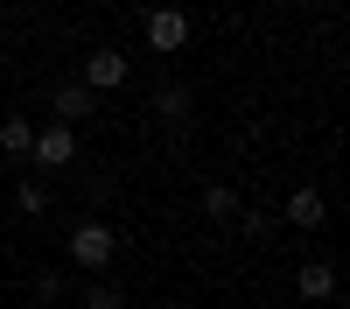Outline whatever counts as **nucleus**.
I'll return each instance as SVG.
<instances>
[{
	"mask_svg": "<svg viewBox=\"0 0 350 309\" xmlns=\"http://www.w3.org/2000/svg\"><path fill=\"white\" fill-rule=\"evenodd\" d=\"M36 309H56V302H36Z\"/></svg>",
	"mask_w": 350,
	"mask_h": 309,
	"instance_id": "14",
	"label": "nucleus"
},
{
	"mask_svg": "<svg viewBox=\"0 0 350 309\" xmlns=\"http://www.w3.org/2000/svg\"><path fill=\"white\" fill-rule=\"evenodd\" d=\"M287 218H295V225H308V232H315V225L329 218V204H323V190H295V197H287Z\"/></svg>",
	"mask_w": 350,
	"mask_h": 309,
	"instance_id": "8",
	"label": "nucleus"
},
{
	"mask_svg": "<svg viewBox=\"0 0 350 309\" xmlns=\"http://www.w3.org/2000/svg\"><path fill=\"white\" fill-rule=\"evenodd\" d=\"M295 288H301V302H329V295H336V267H323V260H308V267L295 274Z\"/></svg>",
	"mask_w": 350,
	"mask_h": 309,
	"instance_id": "6",
	"label": "nucleus"
},
{
	"mask_svg": "<svg viewBox=\"0 0 350 309\" xmlns=\"http://www.w3.org/2000/svg\"><path fill=\"white\" fill-rule=\"evenodd\" d=\"M133 77V64H126V49H92V56H84V92H120V84Z\"/></svg>",
	"mask_w": 350,
	"mask_h": 309,
	"instance_id": "4",
	"label": "nucleus"
},
{
	"mask_svg": "<svg viewBox=\"0 0 350 309\" xmlns=\"http://www.w3.org/2000/svg\"><path fill=\"white\" fill-rule=\"evenodd\" d=\"M140 36H148V49H161V56H175V49H189V14L183 8H154L148 21H140Z\"/></svg>",
	"mask_w": 350,
	"mask_h": 309,
	"instance_id": "3",
	"label": "nucleus"
},
{
	"mask_svg": "<svg viewBox=\"0 0 350 309\" xmlns=\"http://www.w3.org/2000/svg\"><path fill=\"white\" fill-rule=\"evenodd\" d=\"M49 106H56V120H64V127H77V120H92L98 92H84V84L70 77V84H56V92H49Z\"/></svg>",
	"mask_w": 350,
	"mask_h": 309,
	"instance_id": "5",
	"label": "nucleus"
},
{
	"mask_svg": "<svg viewBox=\"0 0 350 309\" xmlns=\"http://www.w3.org/2000/svg\"><path fill=\"white\" fill-rule=\"evenodd\" d=\"M239 225H245V239H273V225H280V218L252 204V211H239Z\"/></svg>",
	"mask_w": 350,
	"mask_h": 309,
	"instance_id": "13",
	"label": "nucleus"
},
{
	"mask_svg": "<svg viewBox=\"0 0 350 309\" xmlns=\"http://www.w3.org/2000/svg\"><path fill=\"white\" fill-rule=\"evenodd\" d=\"M112 253H120V232H112V225H98V218H84L77 232H70V260H77L84 274H105Z\"/></svg>",
	"mask_w": 350,
	"mask_h": 309,
	"instance_id": "1",
	"label": "nucleus"
},
{
	"mask_svg": "<svg viewBox=\"0 0 350 309\" xmlns=\"http://www.w3.org/2000/svg\"><path fill=\"white\" fill-rule=\"evenodd\" d=\"M84 309H126V295L112 288V281H92V288H84Z\"/></svg>",
	"mask_w": 350,
	"mask_h": 309,
	"instance_id": "12",
	"label": "nucleus"
},
{
	"mask_svg": "<svg viewBox=\"0 0 350 309\" xmlns=\"http://www.w3.org/2000/svg\"><path fill=\"white\" fill-rule=\"evenodd\" d=\"M14 211H21V218L49 211V190H42V183H14Z\"/></svg>",
	"mask_w": 350,
	"mask_h": 309,
	"instance_id": "11",
	"label": "nucleus"
},
{
	"mask_svg": "<svg viewBox=\"0 0 350 309\" xmlns=\"http://www.w3.org/2000/svg\"><path fill=\"white\" fill-rule=\"evenodd\" d=\"M28 140H36V127H28L21 112H8V120H0V155H14V162H21V155H28Z\"/></svg>",
	"mask_w": 350,
	"mask_h": 309,
	"instance_id": "9",
	"label": "nucleus"
},
{
	"mask_svg": "<svg viewBox=\"0 0 350 309\" xmlns=\"http://www.w3.org/2000/svg\"><path fill=\"white\" fill-rule=\"evenodd\" d=\"M203 211H211V218H239L245 204H239V190H231V183H211V190H203Z\"/></svg>",
	"mask_w": 350,
	"mask_h": 309,
	"instance_id": "10",
	"label": "nucleus"
},
{
	"mask_svg": "<svg viewBox=\"0 0 350 309\" xmlns=\"http://www.w3.org/2000/svg\"><path fill=\"white\" fill-rule=\"evenodd\" d=\"M28 162H36V169H70V162H77V127H64V120L36 127V140H28Z\"/></svg>",
	"mask_w": 350,
	"mask_h": 309,
	"instance_id": "2",
	"label": "nucleus"
},
{
	"mask_svg": "<svg viewBox=\"0 0 350 309\" xmlns=\"http://www.w3.org/2000/svg\"><path fill=\"white\" fill-rule=\"evenodd\" d=\"M154 112H161V120H189V84H183V77L154 84Z\"/></svg>",
	"mask_w": 350,
	"mask_h": 309,
	"instance_id": "7",
	"label": "nucleus"
}]
</instances>
